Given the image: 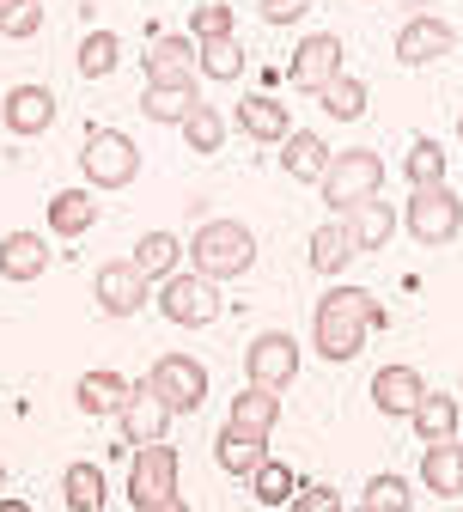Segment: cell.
Listing matches in <instances>:
<instances>
[{
	"mask_svg": "<svg viewBox=\"0 0 463 512\" xmlns=\"http://www.w3.org/2000/svg\"><path fill=\"white\" fill-rule=\"evenodd\" d=\"M366 330H390V311L366 293V287H329L317 299V317H311V336H317V354L323 360H354Z\"/></svg>",
	"mask_w": 463,
	"mask_h": 512,
	"instance_id": "6da1fadb",
	"label": "cell"
},
{
	"mask_svg": "<svg viewBox=\"0 0 463 512\" xmlns=\"http://www.w3.org/2000/svg\"><path fill=\"white\" fill-rule=\"evenodd\" d=\"M189 256H195V275H202V281H214V287L238 281L256 263V232L244 220H202V226H195Z\"/></svg>",
	"mask_w": 463,
	"mask_h": 512,
	"instance_id": "7a4b0ae2",
	"label": "cell"
},
{
	"mask_svg": "<svg viewBox=\"0 0 463 512\" xmlns=\"http://www.w3.org/2000/svg\"><path fill=\"white\" fill-rule=\"evenodd\" d=\"M317 189H323V202L336 208V214H354L360 202H372L378 189H384V159L372 147H348V153L329 159V171H323Z\"/></svg>",
	"mask_w": 463,
	"mask_h": 512,
	"instance_id": "3957f363",
	"label": "cell"
},
{
	"mask_svg": "<svg viewBox=\"0 0 463 512\" xmlns=\"http://www.w3.org/2000/svg\"><path fill=\"white\" fill-rule=\"evenodd\" d=\"M80 171L92 189H128L141 177V147L122 135V128H86V147H80Z\"/></svg>",
	"mask_w": 463,
	"mask_h": 512,
	"instance_id": "277c9868",
	"label": "cell"
},
{
	"mask_svg": "<svg viewBox=\"0 0 463 512\" xmlns=\"http://www.w3.org/2000/svg\"><path fill=\"white\" fill-rule=\"evenodd\" d=\"M147 384H153V397L171 415H195V409L208 403V366L195 360V354H159L153 372H147Z\"/></svg>",
	"mask_w": 463,
	"mask_h": 512,
	"instance_id": "5b68a950",
	"label": "cell"
},
{
	"mask_svg": "<svg viewBox=\"0 0 463 512\" xmlns=\"http://www.w3.org/2000/svg\"><path fill=\"white\" fill-rule=\"evenodd\" d=\"M159 311L171 317V324H183V330H208L214 317L226 311V299H220L214 281H202L195 269H177V275L159 287Z\"/></svg>",
	"mask_w": 463,
	"mask_h": 512,
	"instance_id": "8992f818",
	"label": "cell"
},
{
	"mask_svg": "<svg viewBox=\"0 0 463 512\" xmlns=\"http://www.w3.org/2000/svg\"><path fill=\"white\" fill-rule=\"evenodd\" d=\"M403 226L415 232V244H451L457 232H463V196H451L445 183H433V189H415L409 196V208H403Z\"/></svg>",
	"mask_w": 463,
	"mask_h": 512,
	"instance_id": "52a82bcc",
	"label": "cell"
},
{
	"mask_svg": "<svg viewBox=\"0 0 463 512\" xmlns=\"http://www.w3.org/2000/svg\"><path fill=\"white\" fill-rule=\"evenodd\" d=\"M244 372H250V384H262V391H287L299 378V342L287 330H262L244 348Z\"/></svg>",
	"mask_w": 463,
	"mask_h": 512,
	"instance_id": "ba28073f",
	"label": "cell"
},
{
	"mask_svg": "<svg viewBox=\"0 0 463 512\" xmlns=\"http://www.w3.org/2000/svg\"><path fill=\"white\" fill-rule=\"evenodd\" d=\"M116 421H122V445H128V452H147V445H165V433H171V421H177V415L153 397V384L141 378L135 391H128V403H122V415H116Z\"/></svg>",
	"mask_w": 463,
	"mask_h": 512,
	"instance_id": "9c48e42d",
	"label": "cell"
},
{
	"mask_svg": "<svg viewBox=\"0 0 463 512\" xmlns=\"http://www.w3.org/2000/svg\"><path fill=\"white\" fill-rule=\"evenodd\" d=\"M336 74H342V37H336V31H311V37L293 49V68H287L293 92H311V98H317Z\"/></svg>",
	"mask_w": 463,
	"mask_h": 512,
	"instance_id": "30bf717a",
	"label": "cell"
},
{
	"mask_svg": "<svg viewBox=\"0 0 463 512\" xmlns=\"http://www.w3.org/2000/svg\"><path fill=\"white\" fill-rule=\"evenodd\" d=\"M177 494V452L171 445H147V452H135V464H128V500H135V512L159 506Z\"/></svg>",
	"mask_w": 463,
	"mask_h": 512,
	"instance_id": "8fae6325",
	"label": "cell"
},
{
	"mask_svg": "<svg viewBox=\"0 0 463 512\" xmlns=\"http://www.w3.org/2000/svg\"><path fill=\"white\" fill-rule=\"evenodd\" d=\"M0 122H7V135H19V141L49 135V128H55V92L37 86V80L13 86L7 98H0Z\"/></svg>",
	"mask_w": 463,
	"mask_h": 512,
	"instance_id": "7c38bea8",
	"label": "cell"
},
{
	"mask_svg": "<svg viewBox=\"0 0 463 512\" xmlns=\"http://www.w3.org/2000/svg\"><path fill=\"white\" fill-rule=\"evenodd\" d=\"M451 49H457V31L439 13H415V19H403V31H396V61H403V68H427V61H439Z\"/></svg>",
	"mask_w": 463,
	"mask_h": 512,
	"instance_id": "4fadbf2b",
	"label": "cell"
},
{
	"mask_svg": "<svg viewBox=\"0 0 463 512\" xmlns=\"http://www.w3.org/2000/svg\"><path fill=\"white\" fill-rule=\"evenodd\" d=\"M421 397H427V378L415 366H378L372 372V409L378 415H415Z\"/></svg>",
	"mask_w": 463,
	"mask_h": 512,
	"instance_id": "5bb4252c",
	"label": "cell"
},
{
	"mask_svg": "<svg viewBox=\"0 0 463 512\" xmlns=\"http://www.w3.org/2000/svg\"><path fill=\"white\" fill-rule=\"evenodd\" d=\"M147 86H195V37L147 43Z\"/></svg>",
	"mask_w": 463,
	"mask_h": 512,
	"instance_id": "9a60e30c",
	"label": "cell"
},
{
	"mask_svg": "<svg viewBox=\"0 0 463 512\" xmlns=\"http://www.w3.org/2000/svg\"><path fill=\"white\" fill-rule=\"evenodd\" d=\"M92 293H98V311L104 317H128V311L147 305V281L135 275V263H104L98 281H92Z\"/></svg>",
	"mask_w": 463,
	"mask_h": 512,
	"instance_id": "2e32d148",
	"label": "cell"
},
{
	"mask_svg": "<svg viewBox=\"0 0 463 512\" xmlns=\"http://www.w3.org/2000/svg\"><path fill=\"white\" fill-rule=\"evenodd\" d=\"M43 269H49V238L43 232H7V238H0V281L25 287Z\"/></svg>",
	"mask_w": 463,
	"mask_h": 512,
	"instance_id": "e0dca14e",
	"label": "cell"
},
{
	"mask_svg": "<svg viewBox=\"0 0 463 512\" xmlns=\"http://www.w3.org/2000/svg\"><path fill=\"white\" fill-rule=\"evenodd\" d=\"M329 141L317 135V128H293V135L281 141V171L293 177V183H323V171H329Z\"/></svg>",
	"mask_w": 463,
	"mask_h": 512,
	"instance_id": "ac0fdd59",
	"label": "cell"
},
{
	"mask_svg": "<svg viewBox=\"0 0 463 512\" xmlns=\"http://www.w3.org/2000/svg\"><path fill=\"white\" fill-rule=\"evenodd\" d=\"M238 128H244V135L250 141H287L293 135V110L281 104V98H269V92H250L244 104H238Z\"/></svg>",
	"mask_w": 463,
	"mask_h": 512,
	"instance_id": "d6986e66",
	"label": "cell"
},
{
	"mask_svg": "<svg viewBox=\"0 0 463 512\" xmlns=\"http://www.w3.org/2000/svg\"><path fill=\"white\" fill-rule=\"evenodd\" d=\"M275 421H281V397L262 391V384H244V391L232 397V415H226V427H238V433H250V439H269Z\"/></svg>",
	"mask_w": 463,
	"mask_h": 512,
	"instance_id": "ffe728a7",
	"label": "cell"
},
{
	"mask_svg": "<svg viewBox=\"0 0 463 512\" xmlns=\"http://www.w3.org/2000/svg\"><path fill=\"white\" fill-rule=\"evenodd\" d=\"M128 391H135V384H128L122 372L98 366V372H80V384H74V403H80L86 415H122Z\"/></svg>",
	"mask_w": 463,
	"mask_h": 512,
	"instance_id": "44dd1931",
	"label": "cell"
},
{
	"mask_svg": "<svg viewBox=\"0 0 463 512\" xmlns=\"http://www.w3.org/2000/svg\"><path fill=\"white\" fill-rule=\"evenodd\" d=\"M342 226H348V238H354V256H366V250H384L390 244V232H396V208L390 202H360L354 214H342Z\"/></svg>",
	"mask_w": 463,
	"mask_h": 512,
	"instance_id": "7402d4cb",
	"label": "cell"
},
{
	"mask_svg": "<svg viewBox=\"0 0 463 512\" xmlns=\"http://www.w3.org/2000/svg\"><path fill=\"white\" fill-rule=\"evenodd\" d=\"M128 263H135V275L153 287V281H171L177 275V263H183V244L171 238V232H141V244H135V256H128Z\"/></svg>",
	"mask_w": 463,
	"mask_h": 512,
	"instance_id": "603a6c76",
	"label": "cell"
},
{
	"mask_svg": "<svg viewBox=\"0 0 463 512\" xmlns=\"http://www.w3.org/2000/svg\"><path fill=\"white\" fill-rule=\"evenodd\" d=\"M92 220H98L92 189H61V196H49V232L55 238H80V232H92Z\"/></svg>",
	"mask_w": 463,
	"mask_h": 512,
	"instance_id": "cb8c5ba5",
	"label": "cell"
},
{
	"mask_svg": "<svg viewBox=\"0 0 463 512\" xmlns=\"http://www.w3.org/2000/svg\"><path fill=\"white\" fill-rule=\"evenodd\" d=\"M214 458H220L226 476H256L262 464H269V439H250V433H238V427H220Z\"/></svg>",
	"mask_w": 463,
	"mask_h": 512,
	"instance_id": "d4e9b609",
	"label": "cell"
},
{
	"mask_svg": "<svg viewBox=\"0 0 463 512\" xmlns=\"http://www.w3.org/2000/svg\"><path fill=\"white\" fill-rule=\"evenodd\" d=\"M421 482L433 494H463V439L421 445Z\"/></svg>",
	"mask_w": 463,
	"mask_h": 512,
	"instance_id": "484cf974",
	"label": "cell"
},
{
	"mask_svg": "<svg viewBox=\"0 0 463 512\" xmlns=\"http://www.w3.org/2000/svg\"><path fill=\"white\" fill-rule=\"evenodd\" d=\"M409 421H415V439H421V445H445V439H457V397L427 391Z\"/></svg>",
	"mask_w": 463,
	"mask_h": 512,
	"instance_id": "4316f807",
	"label": "cell"
},
{
	"mask_svg": "<svg viewBox=\"0 0 463 512\" xmlns=\"http://www.w3.org/2000/svg\"><path fill=\"white\" fill-rule=\"evenodd\" d=\"M348 263H354L348 226H342V220H323V226L311 232V269H317V275H342Z\"/></svg>",
	"mask_w": 463,
	"mask_h": 512,
	"instance_id": "83f0119b",
	"label": "cell"
},
{
	"mask_svg": "<svg viewBox=\"0 0 463 512\" xmlns=\"http://www.w3.org/2000/svg\"><path fill=\"white\" fill-rule=\"evenodd\" d=\"M195 104H202V92H195V86H147V92H141L147 122H177V128H183Z\"/></svg>",
	"mask_w": 463,
	"mask_h": 512,
	"instance_id": "f1b7e54d",
	"label": "cell"
},
{
	"mask_svg": "<svg viewBox=\"0 0 463 512\" xmlns=\"http://www.w3.org/2000/svg\"><path fill=\"white\" fill-rule=\"evenodd\" d=\"M403 177H409L415 189L445 183V147H439L433 135H415V141H409V153H403Z\"/></svg>",
	"mask_w": 463,
	"mask_h": 512,
	"instance_id": "f546056e",
	"label": "cell"
},
{
	"mask_svg": "<svg viewBox=\"0 0 463 512\" xmlns=\"http://www.w3.org/2000/svg\"><path fill=\"white\" fill-rule=\"evenodd\" d=\"M61 494H68L74 512H98L110 488H104V470L98 464H68V470H61Z\"/></svg>",
	"mask_w": 463,
	"mask_h": 512,
	"instance_id": "4dcf8cb0",
	"label": "cell"
},
{
	"mask_svg": "<svg viewBox=\"0 0 463 512\" xmlns=\"http://www.w3.org/2000/svg\"><path fill=\"white\" fill-rule=\"evenodd\" d=\"M195 74H208V80H238V74H244V43H238V37L195 43Z\"/></svg>",
	"mask_w": 463,
	"mask_h": 512,
	"instance_id": "1f68e13d",
	"label": "cell"
},
{
	"mask_svg": "<svg viewBox=\"0 0 463 512\" xmlns=\"http://www.w3.org/2000/svg\"><path fill=\"white\" fill-rule=\"evenodd\" d=\"M250 494L262 500V506H293V494H299V476H293V464H281V458H269L256 476H250Z\"/></svg>",
	"mask_w": 463,
	"mask_h": 512,
	"instance_id": "d6a6232c",
	"label": "cell"
},
{
	"mask_svg": "<svg viewBox=\"0 0 463 512\" xmlns=\"http://www.w3.org/2000/svg\"><path fill=\"white\" fill-rule=\"evenodd\" d=\"M317 104L336 116V122H360V116H366V86H360L354 74H336V80L317 92Z\"/></svg>",
	"mask_w": 463,
	"mask_h": 512,
	"instance_id": "836d02e7",
	"label": "cell"
},
{
	"mask_svg": "<svg viewBox=\"0 0 463 512\" xmlns=\"http://www.w3.org/2000/svg\"><path fill=\"white\" fill-rule=\"evenodd\" d=\"M183 141H189V153H220V141H226L220 110H214V104H195L189 122H183Z\"/></svg>",
	"mask_w": 463,
	"mask_h": 512,
	"instance_id": "e575fe53",
	"label": "cell"
},
{
	"mask_svg": "<svg viewBox=\"0 0 463 512\" xmlns=\"http://www.w3.org/2000/svg\"><path fill=\"white\" fill-rule=\"evenodd\" d=\"M43 31V0H0V37L7 43H25Z\"/></svg>",
	"mask_w": 463,
	"mask_h": 512,
	"instance_id": "d590c367",
	"label": "cell"
},
{
	"mask_svg": "<svg viewBox=\"0 0 463 512\" xmlns=\"http://www.w3.org/2000/svg\"><path fill=\"white\" fill-rule=\"evenodd\" d=\"M116 61H122V37H116V31H92V37L80 43V74H86V80H104Z\"/></svg>",
	"mask_w": 463,
	"mask_h": 512,
	"instance_id": "8d00e7d4",
	"label": "cell"
},
{
	"mask_svg": "<svg viewBox=\"0 0 463 512\" xmlns=\"http://www.w3.org/2000/svg\"><path fill=\"white\" fill-rule=\"evenodd\" d=\"M409 506H415V494L403 476H372L360 494V512H409Z\"/></svg>",
	"mask_w": 463,
	"mask_h": 512,
	"instance_id": "74e56055",
	"label": "cell"
},
{
	"mask_svg": "<svg viewBox=\"0 0 463 512\" xmlns=\"http://www.w3.org/2000/svg\"><path fill=\"white\" fill-rule=\"evenodd\" d=\"M189 37H195V43H220V37H232V7H226V0H208V7H195Z\"/></svg>",
	"mask_w": 463,
	"mask_h": 512,
	"instance_id": "f35d334b",
	"label": "cell"
},
{
	"mask_svg": "<svg viewBox=\"0 0 463 512\" xmlns=\"http://www.w3.org/2000/svg\"><path fill=\"white\" fill-rule=\"evenodd\" d=\"M293 512H342V494L329 488V482H311L293 494Z\"/></svg>",
	"mask_w": 463,
	"mask_h": 512,
	"instance_id": "ab89813d",
	"label": "cell"
},
{
	"mask_svg": "<svg viewBox=\"0 0 463 512\" xmlns=\"http://www.w3.org/2000/svg\"><path fill=\"white\" fill-rule=\"evenodd\" d=\"M305 13H311V0H262V19H269V25H293Z\"/></svg>",
	"mask_w": 463,
	"mask_h": 512,
	"instance_id": "60d3db41",
	"label": "cell"
},
{
	"mask_svg": "<svg viewBox=\"0 0 463 512\" xmlns=\"http://www.w3.org/2000/svg\"><path fill=\"white\" fill-rule=\"evenodd\" d=\"M147 512H189V500H183V494H171V500H159V506H147Z\"/></svg>",
	"mask_w": 463,
	"mask_h": 512,
	"instance_id": "b9f144b4",
	"label": "cell"
},
{
	"mask_svg": "<svg viewBox=\"0 0 463 512\" xmlns=\"http://www.w3.org/2000/svg\"><path fill=\"white\" fill-rule=\"evenodd\" d=\"M0 512H31V506H25L19 494H0Z\"/></svg>",
	"mask_w": 463,
	"mask_h": 512,
	"instance_id": "7bdbcfd3",
	"label": "cell"
},
{
	"mask_svg": "<svg viewBox=\"0 0 463 512\" xmlns=\"http://www.w3.org/2000/svg\"><path fill=\"white\" fill-rule=\"evenodd\" d=\"M0 494H7V470H0Z\"/></svg>",
	"mask_w": 463,
	"mask_h": 512,
	"instance_id": "ee69618b",
	"label": "cell"
},
{
	"mask_svg": "<svg viewBox=\"0 0 463 512\" xmlns=\"http://www.w3.org/2000/svg\"><path fill=\"white\" fill-rule=\"evenodd\" d=\"M457 141H463V116H457Z\"/></svg>",
	"mask_w": 463,
	"mask_h": 512,
	"instance_id": "f6af8a7d",
	"label": "cell"
}]
</instances>
